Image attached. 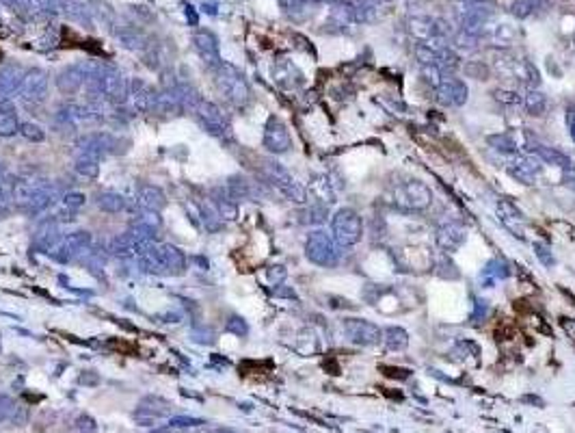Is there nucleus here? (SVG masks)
<instances>
[{
    "label": "nucleus",
    "mask_w": 575,
    "mask_h": 433,
    "mask_svg": "<svg viewBox=\"0 0 575 433\" xmlns=\"http://www.w3.org/2000/svg\"><path fill=\"white\" fill-rule=\"evenodd\" d=\"M58 198V187L46 178H18L11 184V204L24 215H39Z\"/></svg>",
    "instance_id": "1"
},
{
    "label": "nucleus",
    "mask_w": 575,
    "mask_h": 433,
    "mask_svg": "<svg viewBox=\"0 0 575 433\" xmlns=\"http://www.w3.org/2000/svg\"><path fill=\"white\" fill-rule=\"evenodd\" d=\"M139 265L150 275L175 277L186 271V256L182 254L180 247L171 243H154L139 258Z\"/></svg>",
    "instance_id": "2"
},
{
    "label": "nucleus",
    "mask_w": 575,
    "mask_h": 433,
    "mask_svg": "<svg viewBox=\"0 0 575 433\" xmlns=\"http://www.w3.org/2000/svg\"><path fill=\"white\" fill-rule=\"evenodd\" d=\"M154 236H156V230L141 223H133L123 234H119L110 243V252L113 256L123 258V260H139L156 243Z\"/></svg>",
    "instance_id": "3"
},
{
    "label": "nucleus",
    "mask_w": 575,
    "mask_h": 433,
    "mask_svg": "<svg viewBox=\"0 0 575 433\" xmlns=\"http://www.w3.org/2000/svg\"><path fill=\"white\" fill-rule=\"evenodd\" d=\"M190 115L197 119V123L210 137H214L223 143H229L234 139V131H232V123H229L227 115L214 102L200 98L193 104V108H190Z\"/></svg>",
    "instance_id": "4"
},
{
    "label": "nucleus",
    "mask_w": 575,
    "mask_h": 433,
    "mask_svg": "<svg viewBox=\"0 0 575 433\" xmlns=\"http://www.w3.org/2000/svg\"><path fill=\"white\" fill-rule=\"evenodd\" d=\"M342 247L325 230H314L305 240V256L316 267H338L342 260Z\"/></svg>",
    "instance_id": "5"
},
{
    "label": "nucleus",
    "mask_w": 575,
    "mask_h": 433,
    "mask_svg": "<svg viewBox=\"0 0 575 433\" xmlns=\"http://www.w3.org/2000/svg\"><path fill=\"white\" fill-rule=\"evenodd\" d=\"M392 204L405 213H422L432 204V191L420 180H405L394 187Z\"/></svg>",
    "instance_id": "6"
},
{
    "label": "nucleus",
    "mask_w": 575,
    "mask_h": 433,
    "mask_svg": "<svg viewBox=\"0 0 575 433\" xmlns=\"http://www.w3.org/2000/svg\"><path fill=\"white\" fill-rule=\"evenodd\" d=\"M497 14L495 0H461L457 5V18H459V29H465L480 37L482 26L493 20ZM482 41V39H480Z\"/></svg>",
    "instance_id": "7"
},
{
    "label": "nucleus",
    "mask_w": 575,
    "mask_h": 433,
    "mask_svg": "<svg viewBox=\"0 0 575 433\" xmlns=\"http://www.w3.org/2000/svg\"><path fill=\"white\" fill-rule=\"evenodd\" d=\"M262 175L273 184V187L286 195L290 202H296V204H303L307 200V191L303 184L277 161H264L262 163Z\"/></svg>",
    "instance_id": "8"
},
{
    "label": "nucleus",
    "mask_w": 575,
    "mask_h": 433,
    "mask_svg": "<svg viewBox=\"0 0 575 433\" xmlns=\"http://www.w3.org/2000/svg\"><path fill=\"white\" fill-rule=\"evenodd\" d=\"M217 87L223 93V98L229 104H234V106H240L242 108V106H247L251 102V87H249V83L244 81V76L236 68H232L227 63H223L217 70Z\"/></svg>",
    "instance_id": "9"
},
{
    "label": "nucleus",
    "mask_w": 575,
    "mask_h": 433,
    "mask_svg": "<svg viewBox=\"0 0 575 433\" xmlns=\"http://www.w3.org/2000/svg\"><path fill=\"white\" fill-rule=\"evenodd\" d=\"M331 236L340 247L357 245L363 236V221L353 208H340L331 219Z\"/></svg>",
    "instance_id": "10"
},
{
    "label": "nucleus",
    "mask_w": 575,
    "mask_h": 433,
    "mask_svg": "<svg viewBox=\"0 0 575 433\" xmlns=\"http://www.w3.org/2000/svg\"><path fill=\"white\" fill-rule=\"evenodd\" d=\"M89 250H91V232H87V230H74V232L63 236L48 254L56 263L68 265V263H74L76 258L85 256Z\"/></svg>",
    "instance_id": "11"
},
{
    "label": "nucleus",
    "mask_w": 575,
    "mask_h": 433,
    "mask_svg": "<svg viewBox=\"0 0 575 433\" xmlns=\"http://www.w3.org/2000/svg\"><path fill=\"white\" fill-rule=\"evenodd\" d=\"M18 98L24 108H39L48 100V74L43 70H31L22 81Z\"/></svg>",
    "instance_id": "12"
},
{
    "label": "nucleus",
    "mask_w": 575,
    "mask_h": 433,
    "mask_svg": "<svg viewBox=\"0 0 575 433\" xmlns=\"http://www.w3.org/2000/svg\"><path fill=\"white\" fill-rule=\"evenodd\" d=\"M432 93H435V100L441 104V106H450V108H459L467 102V96H470V89L467 85L457 78L455 74H445L441 78V83L437 87H432Z\"/></svg>",
    "instance_id": "13"
},
{
    "label": "nucleus",
    "mask_w": 575,
    "mask_h": 433,
    "mask_svg": "<svg viewBox=\"0 0 575 433\" xmlns=\"http://www.w3.org/2000/svg\"><path fill=\"white\" fill-rule=\"evenodd\" d=\"M171 414H173V405H171L167 399L150 394V397L141 399V403L137 405V409H135L133 416H135V420H137L139 424H143V427H154V424L160 422V420H169Z\"/></svg>",
    "instance_id": "14"
},
{
    "label": "nucleus",
    "mask_w": 575,
    "mask_h": 433,
    "mask_svg": "<svg viewBox=\"0 0 575 433\" xmlns=\"http://www.w3.org/2000/svg\"><path fill=\"white\" fill-rule=\"evenodd\" d=\"M543 161L537 154H515L506 156V171L519 180L522 184H534L539 173L543 171Z\"/></svg>",
    "instance_id": "15"
},
{
    "label": "nucleus",
    "mask_w": 575,
    "mask_h": 433,
    "mask_svg": "<svg viewBox=\"0 0 575 433\" xmlns=\"http://www.w3.org/2000/svg\"><path fill=\"white\" fill-rule=\"evenodd\" d=\"M262 146L271 154H286L292 148V137L286 123L277 117L271 115L264 123V135H262Z\"/></svg>",
    "instance_id": "16"
},
{
    "label": "nucleus",
    "mask_w": 575,
    "mask_h": 433,
    "mask_svg": "<svg viewBox=\"0 0 575 433\" xmlns=\"http://www.w3.org/2000/svg\"><path fill=\"white\" fill-rule=\"evenodd\" d=\"M98 68L100 66H93V63H81V66H72V68L61 70L56 74V89L61 93H66V96H72V93L81 91Z\"/></svg>",
    "instance_id": "17"
},
{
    "label": "nucleus",
    "mask_w": 575,
    "mask_h": 433,
    "mask_svg": "<svg viewBox=\"0 0 575 433\" xmlns=\"http://www.w3.org/2000/svg\"><path fill=\"white\" fill-rule=\"evenodd\" d=\"M342 330H344V336L353 345H359V347L378 345L380 338H383V332L378 330V325H374V323H370L366 319H346L342 323Z\"/></svg>",
    "instance_id": "18"
},
{
    "label": "nucleus",
    "mask_w": 575,
    "mask_h": 433,
    "mask_svg": "<svg viewBox=\"0 0 575 433\" xmlns=\"http://www.w3.org/2000/svg\"><path fill=\"white\" fill-rule=\"evenodd\" d=\"M394 9V0H353L355 24L380 22Z\"/></svg>",
    "instance_id": "19"
},
{
    "label": "nucleus",
    "mask_w": 575,
    "mask_h": 433,
    "mask_svg": "<svg viewBox=\"0 0 575 433\" xmlns=\"http://www.w3.org/2000/svg\"><path fill=\"white\" fill-rule=\"evenodd\" d=\"M519 37H522V31L515 24H510V22H493V20H489L482 26V33H480L482 44L489 41L493 46H502V48L515 44Z\"/></svg>",
    "instance_id": "20"
},
{
    "label": "nucleus",
    "mask_w": 575,
    "mask_h": 433,
    "mask_svg": "<svg viewBox=\"0 0 575 433\" xmlns=\"http://www.w3.org/2000/svg\"><path fill=\"white\" fill-rule=\"evenodd\" d=\"M117 146V139L108 133H87L76 141V154H89L95 158H102L113 152Z\"/></svg>",
    "instance_id": "21"
},
{
    "label": "nucleus",
    "mask_w": 575,
    "mask_h": 433,
    "mask_svg": "<svg viewBox=\"0 0 575 433\" xmlns=\"http://www.w3.org/2000/svg\"><path fill=\"white\" fill-rule=\"evenodd\" d=\"M193 41H195V48H197V52H200L202 61H204V66H206L208 70L217 72V70L223 66L217 37H214L210 31H200V33H195Z\"/></svg>",
    "instance_id": "22"
},
{
    "label": "nucleus",
    "mask_w": 575,
    "mask_h": 433,
    "mask_svg": "<svg viewBox=\"0 0 575 433\" xmlns=\"http://www.w3.org/2000/svg\"><path fill=\"white\" fill-rule=\"evenodd\" d=\"M467 238V228L459 221H448V223H441L435 232V240L441 250L445 252H455L459 247L465 243Z\"/></svg>",
    "instance_id": "23"
},
{
    "label": "nucleus",
    "mask_w": 575,
    "mask_h": 433,
    "mask_svg": "<svg viewBox=\"0 0 575 433\" xmlns=\"http://www.w3.org/2000/svg\"><path fill=\"white\" fill-rule=\"evenodd\" d=\"M135 198H137L135 202L141 210L160 213L167 206V195L160 187H156V184H139Z\"/></svg>",
    "instance_id": "24"
},
{
    "label": "nucleus",
    "mask_w": 575,
    "mask_h": 433,
    "mask_svg": "<svg viewBox=\"0 0 575 433\" xmlns=\"http://www.w3.org/2000/svg\"><path fill=\"white\" fill-rule=\"evenodd\" d=\"M152 100H154V91L143 81H133L130 87H128L125 104L133 113H150L152 111Z\"/></svg>",
    "instance_id": "25"
},
{
    "label": "nucleus",
    "mask_w": 575,
    "mask_h": 433,
    "mask_svg": "<svg viewBox=\"0 0 575 433\" xmlns=\"http://www.w3.org/2000/svg\"><path fill=\"white\" fill-rule=\"evenodd\" d=\"M24 72L20 68H5L0 70V104H11V100L20 93Z\"/></svg>",
    "instance_id": "26"
},
{
    "label": "nucleus",
    "mask_w": 575,
    "mask_h": 433,
    "mask_svg": "<svg viewBox=\"0 0 575 433\" xmlns=\"http://www.w3.org/2000/svg\"><path fill=\"white\" fill-rule=\"evenodd\" d=\"M24 422L26 407L7 394H0V427H22Z\"/></svg>",
    "instance_id": "27"
},
{
    "label": "nucleus",
    "mask_w": 575,
    "mask_h": 433,
    "mask_svg": "<svg viewBox=\"0 0 575 433\" xmlns=\"http://www.w3.org/2000/svg\"><path fill=\"white\" fill-rule=\"evenodd\" d=\"M61 240V232H58V221L54 219V217H48V219H43L39 225H37V230H35V236H33V243H35V247L37 250H41V252H50L52 247L56 245Z\"/></svg>",
    "instance_id": "28"
},
{
    "label": "nucleus",
    "mask_w": 575,
    "mask_h": 433,
    "mask_svg": "<svg viewBox=\"0 0 575 433\" xmlns=\"http://www.w3.org/2000/svg\"><path fill=\"white\" fill-rule=\"evenodd\" d=\"M210 202L214 204V208H217V213H219V217L223 221H234L236 219V215H238V202L227 193L225 187H217L212 191V195H210Z\"/></svg>",
    "instance_id": "29"
},
{
    "label": "nucleus",
    "mask_w": 575,
    "mask_h": 433,
    "mask_svg": "<svg viewBox=\"0 0 575 433\" xmlns=\"http://www.w3.org/2000/svg\"><path fill=\"white\" fill-rule=\"evenodd\" d=\"M20 115L14 104H0V137H16L20 135Z\"/></svg>",
    "instance_id": "30"
},
{
    "label": "nucleus",
    "mask_w": 575,
    "mask_h": 433,
    "mask_svg": "<svg viewBox=\"0 0 575 433\" xmlns=\"http://www.w3.org/2000/svg\"><path fill=\"white\" fill-rule=\"evenodd\" d=\"M225 189H227V193H229L236 202H240V200H251V198H253V182H251L249 178L240 175V173L227 178Z\"/></svg>",
    "instance_id": "31"
},
{
    "label": "nucleus",
    "mask_w": 575,
    "mask_h": 433,
    "mask_svg": "<svg viewBox=\"0 0 575 433\" xmlns=\"http://www.w3.org/2000/svg\"><path fill=\"white\" fill-rule=\"evenodd\" d=\"M549 7V0H513V5H510V14L519 20H526V18H532L537 14H541L543 9Z\"/></svg>",
    "instance_id": "32"
},
{
    "label": "nucleus",
    "mask_w": 575,
    "mask_h": 433,
    "mask_svg": "<svg viewBox=\"0 0 575 433\" xmlns=\"http://www.w3.org/2000/svg\"><path fill=\"white\" fill-rule=\"evenodd\" d=\"M497 217H499V221L510 230V232H519V225L524 223V215L510 204V202H499L497 204ZM519 236V234H517Z\"/></svg>",
    "instance_id": "33"
},
{
    "label": "nucleus",
    "mask_w": 575,
    "mask_h": 433,
    "mask_svg": "<svg viewBox=\"0 0 575 433\" xmlns=\"http://www.w3.org/2000/svg\"><path fill=\"white\" fill-rule=\"evenodd\" d=\"M95 206L102 210V213H108V215H117L121 210H125V200L123 195L115 193V191H102L95 195Z\"/></svg>",
    "instance_id": "34"
},
{
    "label": "nucleus",
    "mask_w": 575,
    "mask_h": 433,
    "mask_svg": "<svg viewBox=\"0 0 575 433\" xmlns=\"http://www.w3.org/2000/svg\"><path fill=\"white\" fill-rule=\"evenodd\" d=\"M487 143L493 148V150H497L499 154H506V156H515V154H519V143H517V139H515V135H510V133H502V135H491L489 139H487Z\"/></svg>",
    "instance_id": "35"
},
{
    "label": "nucleus",
    "mask_w": 575,
    "mask_h": 433,
    "mask_svg": "<svg viewBox=\"0 0 575 433\" xmlns=\"http://www.w3.org/2000/svg\"><path fill=\"white\" fill-rule=\"evenodd\" d=\"M522 106L530 115H543L547 111V96L541 93L539 89H526L522 93Z\"/></svg>",
    "instance_id": "36"
},
{
    "label": "nucleus",
    "mask_w": 575,
    "mask_h": 433,
    "mask_svg": "<svg viewBox=\"0 0 575 433\" xmlns=\"http://www.w3.org/2000/svg\"><path fill=\"white\" fill-rule=\"evenodd\" d=\"M383 342H385V347L390 349V351H405L407 347H409V334H407V330H403V327H388L385 332H383V338H380Z\"/></svg>",
    "instance_id": "37"
},
{
    "label": "nucleus",
    "mask_w": 575,
    "mask_h": 433,
    "mask_svg": "<svg viewBox=\"0 0 575 433\" xmlns=\"http://www.w3.org/2000/svg\"><path fill=\"white\" fill-rule=\"evenodd\" d=\"M74 171L83 178H98L100 175V158L89 156V154H76L74 158Z\"/></svg>",
    "instance_id": "38"
},
{
    "label": "nucleus",
    "mask_w": 575,
    "mask_h": 433,
    "mask_svg": "<svg viewBox=\"0 0 575 433\" xmlns=\"http://www.w3.org/2000/svg\"><path fill=\"white\" fill-rule=\"evenodd\" d=\"M545 165H556V167H562V169H566V167H571V161L562 154V152H558V150H554V148H547V146H534V148H530Z\"/></svg>",
    "instance_id": "39"
},
{
    "label": "nucleus",
    "mask_w": 575,
    "mask_h": 433,
    "mask_svg": "<svg viewBox=\"0 0 575 433\" xmlns=\"http://www.w3.org/2000/svg\"><path fill=\"white\" fill-rule=\"evenodd\" d=\"M200 215H202V221H204V225H206L208 232H217L221 228V223H223V219L219 217L214 204L208 202V200L200 204Z\"/></svg>",
    "instance_id": "40"
},
{
    "label": "nucleus",
    "mask_w": 575,
    "mask_h": 433,
    "mask_svg": "<svg viewBox=\"0 0 575 433\" xmlns=\"http://www.w3.org/2000/svg\"><path fill=\"white\" fill-rule=\"evenodd\" d=\"M20 135L22 139L31 141V143H41L46 139V131L39 126V123H33V121H24L20 126Z\"/></svg>",
    "instance_id": "41"
},
{
    "label": "nucleus",
    "mask_w": 575,
    "mask_h": 433,
    "mask_svg": "<svg viewBox=\"0 0 575 433\" xmlns=\"http://www.w3.org/2000/svg\"><path fill=\"white\" fill-rule=\"evenodd\" d=\"M85 202H87L85 193H78V191H70V193H66L61 198V206L66 210H70V213H74V215L85 206Z\"/></svg>",
    "instance_id": "42"
},
{
    "label": "nucleus",
    "mask_w": 575,
    "mask_h": 433,
    "mask_svg": "<svg viewBox=\"0 0 575 433\" xmlns=\"http://www.w3.org/2000/svg\"><path fill=\"white\" fill-rule=\"evenodd\" d=\"M493 100H497L506 106H517V104H522V93H517L513 89H493Z\"/></svg>",
    "instance_id": "43"
},
{
    "label": "nucleus",
    "mask_w": 575,
    "mask_h": 433,
    "mask_svg": "<svg viewBox=\"0 0 575 433\" xmlns=\"http://www.w3.org/2000/svg\"><path fill=\"white\" fill-rule=\"evenodd\" d=\"M225 330H227L229 334L238 336V338H244V336L249 334V325H247V321L240 319V317H229V321L225 323Z\"/></svg>",
    "instance_id": "44"
},
{
    "label": "nucleus",
    "mask_w": 575,
    "mask_h": 433,
    "mask_svg": "<svg viewBox=\"0 0 575 433\" xmlns=\"http://www.w3.org/2000/svg\"><path fill=\"white\" fill-rule=\"evenodd\" d=\"M74 433H98V424L91 416L81 414L74 422Z\"/></svg>",
    "instance_id": "45"
},
{
    "label": "nucleus",
    "mask_w": 575,
    "mask_h": 433,
    "mask_svg": "<svg viewBox=\"0 0 575 433\" xmlns=\"http://www.w3.org/2000/svg\"><path fill=\"white\" fill-rule=\"evenodd\" d=\"M193 433H244V431L234 429V427H223V424H208V422H204V424L195 427Z\"/></svg>",
    "instance_id": "46"
},
{
    "label": "nucleus",
    "mask_w": 575,
    "mask_h": 433,
    "mask_svg": "<svg viewBox=\"0 0 575 433\" xmlns=\"http://www.w3.org/2000/svg\"><path fill=\"white\" fill-rule=\"evenodd\" d=\"M206 420H200V418H186V416H171L169 418V424L171 427H177V429H186V427H200L204 424Z\"/></svg>",
    "instance_id": "47"
},
{
    "label": "nucleus",
    "mask_w": 575,
    "mask_h": 433,
    "mask_svg": "<svg viewBox=\"0 0 575 433\" xmlns=\"http://www.w3.org/2000/svg\"><path fill=\"white\" fill-rule=\"evenodd\" d=\"M534 250H537V256H539V260L545 265V267H551L554 265V256H551V252L547 250L545 245H541V243H537L534 245Z\"/></svg>",
    "instance_id": "48"
},
{
    "label": "nucleus",
    "mask_w": 575,
    "mask_h": 433,
    "mask_svg": "<svg viewBox=\"0 0 575 433\" xmlns=\"http://www.w3.org/2000/svg\"><path fill=\"white\" fill-rule=\"evenodd\" d=\"M279 5L286 9V11H294L303 5V0H279Z\"/></svg>",
    "instance_id": "49"
},
{
    "label": "nucleus",
    "mask_w": 575,
    "mask_h": 433,
    "mask_svg": "<svg viewBox=\"0 0 575 433\" xmlns=\"http://www.w3.org/2000/svg\"><path fill=\"white\" fill-rule=\"evenodd\" d=\"M560 325H562V330H564V332H566V334H569V336L575 340V321H571V319H562V321H560Z\"/></svg>",
    "instance_id": "50"
},
{
    "label": "nucleus",
    "mask_w": 575,
    "mask_h": 433,
    "mask_svg": "<svg viewBox=\"0 0 575 433\" xmlns=\"http://www.w3.org/2000/svg\"><path fill=\"white\" fill-rule=\"evenodd\" d=\"M566 121H569V131H571V139L575 141V106L569 108V115H566Z\"/></svg>",
    "instance_id": "51"
},
{
    "label": "nucleus",
    "mask_w": 575,
    "mask_h": 433,
    "mask_svg": "<svg viewBox=\"0 0 575 433\" xmlns=\"http://www.w3.org/2000/svg\"><path fill=\"white\" fill-rule=\"evenodd\" d=\"M564 182L569 184L571 189H575V169L573 167H566L564 169Z\"/></svg>",
    "instance_id": "52"
},
{
    "label": "nucleus",
    "mask_w": 575,
    "mask_h": 433,
    "mask_svg": "<svg viewBox=\"0 0 575 433\" xmlns=\"http://www.w3.org/2000/svg\"><path fill=\"white\" fill-rule=\"evenodd\" d=\"M7 184H9V173H7L5 165H0V191H5Z\"/></svg>",
    "instance_id": "53"
},
{
    "label": "nucleus",
    "mask_w": 575,
    "mask_h": 433,
    "mask_svg": "<svg viewBox=\"0 0 575 433\" xmlns=\"http://www.w3.org/2000/svg\"><path fill=\"white\" fill-rule=\"evenodd\" d=\"M273 269H277V271H271V280L279 282V280L286 277V269H284V267H273Z\"/></svg>",
    "instance_id": "54"
},
{
    "label": "nucleus",
    "mask_w": 575,
    "mask_h": 433,
    "mask_svg": "<svg viewBox=\"0 0 575 433\" xmlns=\"http://www.w3.org/2000/svg\"><path fill=\"white\" fill-rule=\"evenodd\" d=\"M154 433H184V429H177V427L167 424V427H162V429H156Z\"/></svg>",
    "instance_id": "55"
},
{
    "label": "nucleus",
    "mask_w": 575,
    "mask_h": 433,
    "mask_svg": "<svg viewBox=\"0 0 575 433\" xmlns=\"http://www.w3.org/2000/svg\"><path fill=\"white\" fill-rule=\"evenodd\" d=\"M485 310H487L485 301H478V303H476V315H474V319H482V317H485Z\"/></svg>",
    "instance_id": "56"
},
{
    "label": "nucleus",
    "mask_w": 575,
    "mask_h": 433,
    "mask_svg": "<svg viewBox=\"0 0 575 433\" xmlns=\"http://www.w3.org/2000/svg\"><path fill=\"white\" fill-rule=\"evenodd\" d=\"M5 202H7V195H5V191H0V213H3V208H5Z\"/></svg>",
    "instance_id": "57"
},
{
    "label": "nucleus",
    "mask_w": 575,
    "mask_h": 433,
    "mask_svg": "<svg viewBox=\"0 0 575 433\" xmlns=\"http://www.w3.org/2000/svg\"><path fill=\"white\" fill-rule=\"evenodd\" d=\"M303 3H311V5H316V3H325V0H303Z\"/></svg>",
    "instance_id": "58"
}]
</instances>
